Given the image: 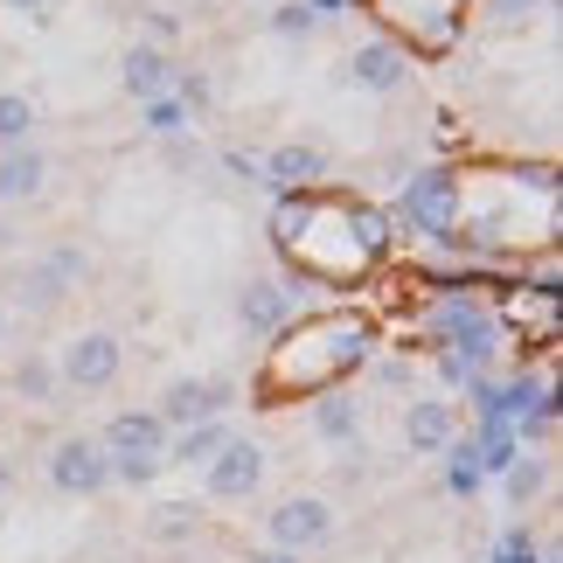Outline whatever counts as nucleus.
<instances>
[{"label":"nucleus","mask_w":563,"mask_h":563,"mask_svg":"<svg viewBox=\"0 0 563 563\" xmlns=\"http://www.w3.org/2000/svg\"><path fill=\"white\" fill-rule=\"evenodd\" d=\"M563 230V181L550 154H460L445 161L439 251L473 265H550Z\"/></svg>","instance_id":"nucleus-1"},{"label":"nucleus","mask_w":563,"mask_h":563,"mask_svg":"<svg viewBox=\"0 0 563 563\" xmlns=\"http://www.w3.org/2000/svg\"><path fill=\"white\" fill-rule=\"evenodd\" d=\"M272 251L292 286L362 292L389 272L397 230H389V209L376 195L349 181H313V188H286L272 202Z\"/></svg>","instance_id":"nucleus-2"},{"label":"nucleus","mask_w":563,"mask_h":563,"mask_svg":"<svg viewBox=\"0 0 563 563\" xmlns=\"http://www.w3.org/2000/svg\"><path fill=\"white\" fill-rule=\"evenodd\" d=\"M389 349V328L369 299H328V307H299L278 334H265V349L251 362L244 397L251 410H299L328 389H349L369 362Z\"/></svg>","instance_id":"nucleus-3"},{"label":"nucleus","mask_w":563,"mask_h":563,"mask_svg":"<svg viewBox=\"0 0 563 563\" xmlns=\"http://www.w3.org/2000/svg\"><path fill=\"white\" fill-rule=\"evenodd\" d=\"M349 8L410 63H452L473 35L481 0H349Z\"/></svg>","instance_id":"nucleus-4"},{"label":"nucleus","mask_w":563,"mask_h":563,"mask_svg":"<svg viewBox=\"0 0 563 563\" xmlns=\"http://www.w3.org/2000/svg\"><path fill=\"white\" fill-rule=\"evenodd\" d=\"M104 460H112V487H146L167 466V424L154 404H125L112 410V424L98 431Z\"/></svg>","instance_id":"nucleus-5"},{"label":"nucleus","mask_w":563,"mask_h":563,"mask_svg":"<svg viewBox=\"0 0 563 563\" xmlns=\"http://www.w3.org/2000/svg\"><path fill=\"white\" fill-rule=\"evenodd\" d=\"M49 362H56L63 397H104V389H119V376H125V341L112 328H84V334L63 341V349H49Z\"/></svg>","instance_id":"nucleus-6"},{"label":"nucleus","mask_w":563,"mask_h":563,"mask_svg":"<svg viewBox=\"0 0 563 563\" xmlns=\"http://www.w3.org/2000/svg\"><path fill=\"white\" fill-rule=\"evenodd\" d=\"M334 536H341V508L328 494H286V501H272V515H265V543L292 550V556H320Z\"/></svg>","instance_id":"nucleus-7"},{"label":"nucleus","mask_w":563,"mask_h":563,"mask_svg":"<svg viewBox=\"0 0 563 563\" xmlns=\"http://www.w3.org/2000/svg\"><path fill=\"white\" fill-rule=\"evenodd\" d=\"M42 473H49V487L70 494V501H98V494L112 487V460H104L98 431H63L49 445V460H42Z\"/></svg>","instance_id":"nucleus-8"},{"label":"nucleus","mask_w":563,"mask_h":563,"mask_svg":"<svg viewBox=\"0 0 563 563\" xmlns=\"http://www.w3.org/2000/svg\"><path fill=\"white\" fill-rule=\"evenodd\" d=\"M265 473H272V452L257 445V439H244V431H230L223 452L202 466V494H209V501H223V508H244L251 494L265 487Z\"/></svg>","instance_id":"nucleus-9"},{"label":"nucleus","mask_w":563,"mask_h":563,"mask_svg":"<svg viewBox=\"0 0 563 563\" xmlns=\"http://www.w3.org/2000/svg\"><path fill=\"white\" fill-rule=\"evenodd\" d=\"M236 404H244V383H236V376H175V383L154 397V410H161L167 431L202 424V418H230Z\"/></svg>","instance_id":"nucleus-10"},{"label":"nucleus","mask_w":563,"mask_h":563,"mask_svg":"<svg viewBox=\"0 0 563 563\" xmlns=\"http://www.w3.org/2000/svg\"><path fill=\"white\" fill-rule=\"evenodd\" d=\"M349 84H355V91H369V98H397L404 84H410V56L389 49L383 35H362L355 49H349Z\"/></svg>","instance_id":"nucleus-11"},{"label":"nucleus","mask_w":563,"mask_h":563,"mask_svg":"<svg viewBox=\"0 0 563 563\" xmlns=\"http://www.w3.org/2000/svg\"><path fill=\"white\" fill-rule=\"evenodd\" d=\"M460 431L466 424H460V404H452V397H410L404 404V445L418 452V460H439Z\"/></svg>","instance_id":"nucleus-12"},{"label":"nucleus","mask_w":563,"mask_h":563,"mask_svg":"<svg viewBox=\"0 0 563 563\" xmlns=\"http://www.w3.org/2000/svg\"><path fill=\"white\" fill-rule=\"evenodd\" d=\"M292 313H299V286H292V278H251V286L236 292V320H244L257 341L278 334Z\"/></svg>","instance_id":"nucleus-13"},{"label":"nucleus","mask_w":563,"mask_h":563,"mask_svg":"<svg viewBox=\"0 0 563 563\" xmlns=\"http://www.w3.org/2000/svg\"><path fill=\"white\" fill-rule=\"evenodd\" d=\"M362 424H369V404H362L355 397V389H328V397H313L307 404V431H313V439L320 445H355L362 439Z\"/></svg>","instance_id":"nucleus-14"},{"label":"nucleus","mask_w":563,"mask_h":563,"mask_svg":"<svg viewBox=\"0 0 563 563\" xmlns=\"http://www.w3.org/2000/svg\"><path fill=\"white\" fill-rule=\"evenodd\" d=\"M257 181L265 188H313V181H328V154H320L313 140H286V146H272L265 161H257Z\"/></svg>","instance_id":"nucleus-15"},{"label":"nucleus","mask_w":563,"mask_h":563,"mask_svg":"<svg viewBox=\"0 0 563 563\" xmlns=\"http://www.w3.org/2000/svg\"><path fill=\"white\" fill-rule=\"evenodd\" d=\"M119 84L125 98H167V84H175V63H167V49H154V42H133V49L119 56Z\"/></svg>","instance_id":"nucleus-16"},{"label":"nucleus","mask_w":563,"mask_h":563,"mask_svg":"<svg viewBox=\"0 0 563 563\" xmlns=\"http://www.w3.org/2000/svg\"><path fill=\"white\" fill-rule=\"evenodd\" d=\"M8 389H14L21 404L49 410V404L63 397V383H56V362H49V349H14V362H8Z\"/></svg>","instance_id":"nucleus-17"},{"label":"nucleus","mask_w":563,"mask_h":563,"mask_svg":"<svg viewBox=\"0 0 563 563\" xmlns=\"http://www.w3.org/2000/svg\"><path fill=\"white\" fill-rule=\"evenodd\" d=\"M49 188V161L35 146H0V202H42Z\"/></svg>","instance_id":"nucleus-18"},{"label":"nucleus","mask_w":563,"mask_h":563,"mask_svg":"<svg viewBox=\"0 0 563 563\" xmlns=\"http://www.w3.org/2000/svg\"><path fill=\"white\" fill-rule=\"evenodd\" d=\"M230 418H202V424H181V431H167V466H209L216 452H223V439H230Z\"/></svg>","instance_id":"nucleus-19"},{"label":"nucleus","mask_w":563,"mask_h":563,"mask_svg":"<svg viewBox=\"0 0 563 563\" xmlns=\"http://www.w3.org/2000/svg\"><path fill=\"white\" fill-rule=\"evenodd\" d=\"M202 536V508L195 501H161L154 515H146V543H167V550H181Z\"/></svg>","instance_id":"nucleus-20"},{"label":"nucleus","mask_w":563,"mask_h":563,"mask_svg":"<svg viewBox=\"0 0 563 563\" xmlns=\"http://www.w3.org/2000/svg\"><path fill=\"white\" fill-rule=\"evenodd\" d=\"M543 481H550V460H536L529 445H522V452H515V460L501 466V487H508V501H515V508L536 501V494H543Z\"/></svg>","instance_id":"nucleus-21"},{"label":"nucleus","mask_w":563,"mask_h":563,"mask_svg":"<svg viewBox=\"0 0 563 563\" xmlns=\"http://www.w3.org/2000/svg\"><path fill=\"white\" fill-rule=\"evenodd\" d=\"M35 265L49 272L63 292H84V278H91V251H84V244H56V251H42Z\"/></svg>","instance_id":"nucleus-22"},{"label":"nucleus","mask_w":563,"mask_h":563,"mask_svg":"<svg viewBox=\"0 0 563 563\" xmlns=\"http://www.w3.org/2000/svg\"><path fill=\"white\" fill-rule=\"evenodd\" d=\"M14 299H21V307H29V313H56V307H63V299H70V292H63L56 278H49V272H42L35 257H29V272H14Z\"/></svg>","instance_id":"nucleus-23"},{"label":"nucleus","mask_w":563,"mask_h":563,"mask_svg":"<svg viewBox=\"0 0 563 563\" xmlns=\"http://www.w3.org/2000/svg\"><path fill=\"white\" fill-rule=\"evenodd\" d=\"M35 133V104L21 91H0V146H29Z\"/></svg>","instance_id":"nucleus-24"},{"label":"nucleus","mask_w":563,"mask_h":563,"mask_svg":"<svg viewBox=\"0 0 563 563\" xmlns=\"http://www.w3.org/2000/svg\"><path fill=\"white\" fill-rule=\"evenodd\" d=\"M140 112H146V133H161V140H175V133H188V104H181L175 91H167V98H146Z\"/></svg>","instance_id":"nucleus-25"},{"label":"nucleus","mask_w":563,"mask_h":563,"mask_svg":"<svg viewBox=\"0 0 563 563\" xmlns=\"http://www.w3.org/2000/svg\"><path fill=\"white\" fill-rule=\"evenodd\" d=\"M272 29H278V35H313L320 14L307 8V0H278V8H272Z\"/></svg>","instance_id":"nucleus-26"},{"label":"nucleus","mask_w":563,"mask_h":563,"mask_svg":"<svg viewBox=\"0 0 563 563\" xmlns=\"http://www.w3.org/2000/svg\"><path fill=\"white\" fill-rule=\"evenodd\" d=\"M362 376H369V383H383V389H410V376H418V369H410V355H376Z\"/></svg>","instance_id":"nucleus-27"},{"label":"nucleus","mask_w":563,"mask_h":563,"mask_svg":"<svg viewBox=\"0 0 563 563\" xmlns=\"http://www.w3.org/2000/svg\"><path fill=\"white\" fill-rule=\"evenodd\" d=\"M536 8H543V0H487V14L501 21V29H522V21H529Z\"/></svg>","instance_id":"nucleus-28"},{"label":"nucleus","mask_w":563,"mask_h":563,"mask_svg":"<svg viewBox=\"0 0 563 563\" xmlns=\"http://www.w3.org/2000/svg\"><path fill=\"white\" fill-rule=\"evenodd\" d=\"M181 35V21L167 14V8H146V42H154V49H167V42Z\"/></svg>","instance_id":"nucleus-29"},{"label":"nucleus","mask_w":563,"mask_h":563,"mask_svg":"<svg viewBox=\"0 0 563 563\" xmlns=\"http://www.w3.org/2000/svg\"><path fill=\"white\" fill-rule=\"evenodd\" d=\"M0 8H8V14H35V21H42V14L56 8V0H0Z\"/></svg>","instance_id":"nucleus-30"},{"label":"nucleus","mask_w":563,"mask_h":563,"mask_svg":"<svg viewBox=\"0 0 563 563\" xmlns=\"http://www.w3.org/2000/svg\"><path fill=\"white\" fill-rule=\"evenodd\" d=\"M244 563H307V556H292V550H272V543H265V550H251Z\"/></svg>","instance_id":"nucleus-31"},{"label":"nucleus","mask_w":563,"mask_h":563,"mask_svg":"<svg viewBox=\"0 0 563 563\" xmlns=\"http://www.w3.org/2000/svg\"><path fill=\"white\" fill-rule=\"evenodd\" d=\"M8 494H14V460L0 452V508H8Z\"/></svg>","instance_id":"nucleus-32"},{"label":"nucleus","mask_w":563,"mask_h":563,"mask_svg":"<svg viewBox=\"0 0 563 563\" xmlns=\"http://www.w3.org/2000/svg\"><path fill=\"white\" fill-rule=\"evenodd\" d=\"M14 334V307H8V299H0V341H8Z\"/></svg>","instance_id":"nucleus-33"}]
</instances>
